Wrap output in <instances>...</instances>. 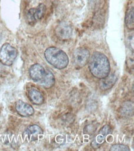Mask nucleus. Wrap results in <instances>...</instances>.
Instances as JSON below:
<instances>
[{"label":"nucleus","instance_id":"obj_1","mask_svg":"<svg viewBox=\"0 0 134 151\" xmlns=\"http://www.w3.org/2000/svg\"><path fill=\"white\" fill-rule=\"evenodd\" d=\"M88 68L95 78L102 79L110 74V63L106 56L100 52H95L88 60Z\"/></svg>","mask_w":134,"mask_h":151},{"label":"nucleus","instance_id":"obj_2","mask_svg":"<svg viewBox=\"0 0 134 151\" xmlns=\"http://www.w3.org/2000/svg\"><path fill=\"white\" fill-rule=\"evenodd\" d=\"M44 54L49 63L59 70L66 68L69 64V58L66 53L56 47L47 48Z\"/></svg>","mask_w":134,"mask_h":151},{"label":"nucleus","instance_id":"obj_3","mask_svg":"<svg viewBox=\"0 0 134 151\" xmlns=\"http://www.w3.org/2000/svg\"><path fill=\"white\" fill-rule=\"evenodd\" d=\"M17 56L16 48L9 43H5L0 49V62L4 65L11 66Z\"/></svg>","mask_w":134,"mask_h":151},{"label":"nucleus","instance_id":"obj_4","mask_svg":"<svg viewBox=\"0 0 134 151\" xmlns=\"http://www.w3.org/2000/svg\"><path fill=\"white\" fill-rule=\"evenodd\" d=\"M90 58V52L87 48L80 47L77 48L73 55V60L75 66L80 68L85 66Z\"/></svg>","mask_w":134,"mask_h":151},{"label":"nucleus","instance_id":"obj_5","mask_svg":"<svg viewBox=\"0 0 134 151\" xmlns=\"http://www.w3.org/2000/svg\"><path fill=\"white\" fill-rule=\"evenodd\" d=\"M46 7L43 4H40L37 8L30 9L26 16L27 21L29 24H34L40 20L45 12Z\"/></svg>","mask_w":134,"mask_h":151},{"label":"nucleus","instance_id":"obj_6","mask_svg":"<svg viewBox=\"0 0 134 151\" xmlns=\"http://www.w3.org/2000/svg\"><path fill=\"white\" fill-rule=\"evenodd\" d=\"M111 132V128L109 125L106 124L102 128L98 134L95 136V137L92 141L91 145L94 149H97L100 147L102 144L105 141L106 137L110 134Z\"/></svg>","mask_w":134,"mask_h":151},{"label":"nucleus","instance_id":"obj_7","mask_svg":"<svg viewBox=\"0 0 134 151\" xmlns=\"http://www.w3.org/2000/svg\"><path fill=\"white\" fill-rule=\"evenodd\" d=\"M56 34L61 40H68L72 35V28L67 22H62L57 26Z\"/></svg>","mask_w":134,"mask_h":151},{"label":"nucleus","instance_id":"obj_8","mask_svg":"<svg viewBox=\"0 0 134 151\" xmlns=\"http://www.w3.org/2000/svg\"><path fill=\"white\" fill-rule=\"evenodd\" d=\"M47 71L39 64H35L32 66L29 70L30 76L34 81L39 83L45 76Z\"/></svg>","mask_w":134,"mask_h":151},{"label":"nucleus","instance_id":"obj_9","mask_svg":"<svg viewBox=\"0 0 134 151\" xmlns=\"http://www.w3.org/2000/svg\"><path fill=\"white\" fill-rule=\"evenodd\" d=\"M16 110L22 116H30L34 113V110L30 105L19 100L16 104Z\"/></svg>","mask_w":134,"mask_h":151},{"label":"nucleus","instance_id":"obj_10","mask_svg":"<svg viewBox=\"0 0 134 151\" xmlns=\"http://www.w3.org/2000/svg\"><path fill=\"white\" fill-rule=\"evenodd\" d=\"M117 81L116 75L112 74L107 76L106 77L101 79L99 82V86L101 89L106 91L112 88Z\"/></svg>","mask_w":134,"mask_h":151},{"label":"nucleus","instance_id":"obj_11","mask_svg":"<svg viewBox=\"0 0 134 151\" xmlns=\"http://www.w3.org/2000/svg\"><path fill=\"white\" fill-rule=\"evenodd\" d=\"M24 134L27 135L30 139L35 140L38 137V136L43 134V130L39 126L33 124L27 127L24 132Z\"/></svg>","mask_w":134,"mask_h":151},{"label":"nucleus","instance_id":"obj_12","mask_svg":"<svg viewBox=\"0 0 134 151\" xmlns=\"http://www.w3.org/2000/svg\"><path fill=\"white\" fill-rule=\"evenodd\" d=\"M29 97L31 102L35 105H40L44 102V97L42 93L35 89H32L29 91Z\"/></svg>","mask_w":134,"mask_h":151},{"label":"nucleus","instance_id":"obj_13","mask_svg":"<svg viewBox=\"0 0 134 151\" xmlns=\"http://www.w3.org/2000/svg\"><path fill=\"white\" fill-rule=\"evenodd\" d=\"M54 83L55 78L53 74L52 71L47 70L45 76H44L43 79L40 81L38 83L43 87L46 88V89H49V88H51L54 84Z\"/></svg>","mask_w":134,"mask_h":151},{"label":"nucleus","instance_id":"obj_14","mask_svg":"<svg viewBox=\"0 0 134 151\" xmlns=\"http://www.w3.org/2000/svg\"><path fill=\"white\" fill-rule=\"evenodd\" d=\"M125 24L129 29L134 28V11L133 8H130L127 11L125 16Z\"/></svg>","mask_w":134,"mask_h":151},{"label":"nucleus","instance_id":"obj_15","mask_svg":"<svg viewBox=\"0 0 134 151\" xmlns=\"http://www.w3.org/2000/svg\"><path fill=\"white\" fill-rule=\"evenodd\" d=\"M110 150L112 151H129L130 149L128 146L124 144H116L111 147Z\"/></svg>","mask_w":134,"mask_h":151},{"label":"nucleus","instance_id":"obj_16","mask_svg":"<svg viewBox=\"0 0 134 151\" xmlns=\"http://www.w3.org/2000/svg\"><path fill=\"white\" fill-rule=\"evenodd\" d=\"M131 111H133V105L132 104L127 102L123 106V108L122 109V111L124 113V115H128L131 114Z\"/></svg>","mask_w":134,"mask_h":151},{"label":"nucleus","instance_id":"obj_17","mask_svg":"<svg viewBox=\"0 0 134 151\" xmlns=\"http://www.w3.org/2000/svg\"><path fill=\"white\" fill-rule=\"evenodd\" d=\"M0 40H1V36H0Z\"/></svg>","mask_w":134,"mask_h":151}]
</instances>
